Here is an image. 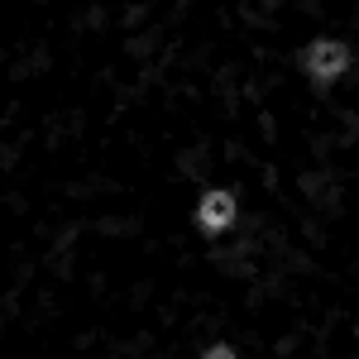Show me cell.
I'll return each instance as SVG.
<instances>
[{
  "mask_svg": "<svg viewBox=\"0 0 359 359\" xmlns=\"http://www.w3.org/2000/svg\"><path fill=\"white\" fill-rule=\"evenodd\" d=\"M196 221H201L206 235L230 230V221H235V196H230V192H206V196H201V206H196Z\"/></svg>",
  "mask_w": 359,
  "mask_h": 359,
  "instance_id": "cell-1",
  "label": "cell"
},
{
  "mask_svg": "<svg viewBox=\"0 0 359 359\" xmlns=\"http://www.w3.org/2000/svg\"><path fill=\"white\" fill-rule=\"evenodd\" d=\"M306 62H311V77L316 82H331V77H340V67L350 62V53L340 43H311L306 48Z\"/></svg>",
  "mask_w": 359,
  "mask_h": 359,
  "instance_id": "cell-2",
  "label": "cell"
},
{
  "mask_svg": "<svg viewBox=\"0 0 359 359\" xmlns=\"http://www.w3.org/2000/svg\"><path fill=\"white\" fill-rule=\"evenodd\" d=\"M206 359H235V350H230V345H216V350H211Z\"/></svg>",
  "mask_w": 359,
  "mask_h": 359,
  "instance_id": "cell-3",
  "label": "cell"
}]
</instances>
